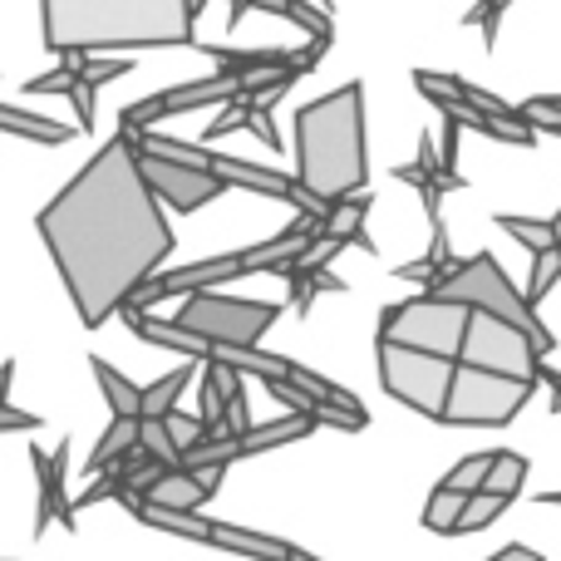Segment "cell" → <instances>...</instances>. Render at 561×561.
<instances>
[{
  "instance_id": "6da1fadb",
  "label": "cell",
  "mask_w": 561,
  "mask_h": 561,
  "mask_svg": "<svg viewBox=\"0 0 561 561\" xmlns=\"http://www.w3.org/2000/svg\"><path fill=\"white\" fill-rule=\"evenodd\" d=\"M49 256L59 266L69 300L84 330H99L108 316H124L158 266L173 256V227L163 217V197L148 187L138 138L118 128L65 193L35 217Z\"/></svg>"
},
{
  "instance_id": "7a4b0ae2",
  "label": "cell",
  "mask_w": 561,
  "mask_h": 561,
  "mask_svg": "<svg viewBox=\"0 0 561 561\" xmlns=\"http://www.w3.org/2000/svg\"><path fill=\"white\" fill-rule=\"evenodd\" d=\"M45 49L59 59L118 49H197L193 0H39Z\"/></svg>"
},
{
  "instance_id": "3957f363",
  "label": "cell",
  "mask_w": 561,
  "mask_h": 561,
  "mask_svg": "<svg viewBox=\"0 0 561 561\" xmlns=\"http://www.w3.org/2000/svg\"><path fill=\"white\" fill-rule=\"evenodd\" d=\"M296 178L316 203L335 207L365 193V84H340L296 108Z\"/></svg>"
},
{
  "instance_id": "277c9868",
  "label": "cell",
  "mask_w": 561,
  "mask_h": 561,
  "mask_svg": "<svg viewBox=\"0 0 561 561\" xmlns=\"http://www.w3.org/2000/svg\"><path fill=\"white\" fill-rule=\"evenodd\" d=\"M434 296L458 300V306H468V310H488V316H497V320H513L517 330H527V335L542 345V355L557 350V335L537 320V306L527 300V290H517L513 280H507V272L497 266L493 252L463 256V262L454 266V276H448L444 286H434Z\"/></svg>"
},
{
  "instance_id": "5b68a950",
  "label": "cell",
  "mask_w": 561,
  "mask_h": 561,
  "mask_svg": "<svg viewBox=\"0 0 561 561\" xmlns=\"http://www.w3.org/2000/svg\"><path fill=\"white\" fill-rule=\"evenodd\" d=\"M468 325H473V310L458 306V300L434 296V290L379 310V340L428 350V355H444V359H463Z\"/></svg>"
},
{
  "instance_id": "8992f818",
  "label": "cell",
  "mask_w": 561,
  "mask_h": 561,
  "mask_svg": "<svg viewBox=\"0 0 561 561\" xmlns=\"http://www.w3.org/2000/svg\"><path fill=\"white\" fill-rule=\"evenodd\" d=\"M454 379H458V359L394 345V340H379V385H385L389 399L409 404L414 414L438 419V424H444L448 394H454Z\"/></svg>"
},
{
  "instance_id": "52a82bcc",
  "label": "cell",
  "mask_w": 561,
  "mask_h": 561,
  "mask_svg": "<svg viewBox=\"0 0 561 561\" xmlns=\"http://www.w3.org/2000/svg\"><path fill=\"white\" fill-rule=\"evenodd\" d=\"M280 310L272 300H237L222 296V290H197V296H183V310H178V325L203 335L213 350H256V340L276 325Z\"/></svg>"
},
{
  "instance_id": "ba28073f",
  "label": "cell",
  "mask_w": 561,
  "mask_h": 561,
  "mask_svg": "<svg viewBox=\"0 0 561 561\" xmlns=\"http://www.w3.org/2000/svg\"><path fill=\"white\" fill-rule=\"evenodd\" d=\"M533 394H537V379H513V375H493V369L458 365L444 424H458V428L513 424V419L533 404Z\"/></svg>"
},
{
  "instance_id": "9c48e42d",
  "label": "cell",
  "mask_w": 561,
  "mask_h": 561,
  "mask_svg": "<svg viewBox=\"0 0 561 561\" xmlns=\"http://www.w3.org/2000/svg\"><path fill=\"white\" fill-rule=\"evenodd\" d=\"M458 365L493 369V375H513V379H537V385H542L547 355L527 330L513 325V320H497V316H488V310H473V325H468L463 359H458Z\"/></svg>"
},
{
  "instance_id": "30bf717a",
  "label": "cell",
  "mask_w": 561,
  "mask_h": 561,
  "mask_svg": "<svg viewBox=\"0 0 561 561\" xmlns=\"http://www.w3.org/2000/svg\"><path fill=\"white\" fill-rule=\"evenodd\" d=\"M138 158H144L148 187H153L173 213H197V207L217 203L222 193H232L237 187L222 168H183V163H168V158H158V153H144V148H138Z\"/></svg>"
},
{
  "instance_id": "8fae6325",
  "label": "cell",
  "mask_w": 561,
  "mask_h": 561,
  "mask_svg": "<svg viewBox=\"0 0 561 561\" xmlns=\"http://www.w3.org/2000/svg\"><path fill=\"white\" fill-rule=\"evenodd\" d=\"M237 276H252L242 262V252H227V256H207V262H193V266H178V272H163L153 276V286L134 300L138 310H148L153 300H168V296H197V290H217L222 280H237Z\"/></svg>"
},
{
  "instance_id": "7c38bea8",
  "label": "cell",
  "mask_w": 561,
  "mask_h": 561,
  "mask_svg": "<svg viewBox=\"0 0 561 561\" xmlns=\"http://www.w3.org/2000/svg\"><path fill=\"white\" fill-rule=\"evenodd\" d=\"M30 463H35V478H39V507H35V537L49 527V517H59V523H75V503L65 497V473H69V438L59 448H49V454H39V448H30Z\"/></svg>"
},
{
  "instance_id": "4fadbf2b",
  "label": "cell",
  "mask_w": 561,
  "mask_h": 561,
  "mask_svg": "<svg viewBox=\"0 0 561 561\" xmlns=\"http://www.w3.org/2000/svg\"><path fill=\"white\" fill-rule=\"evenodd\" d=\"M217 483H222L217 468H207V473H193V468H168V473L148 488L144 503L168 507V513H197L203 503H213L217 497Z\"/></svg>"
},
{
  "instance_id": "5bb4252c",
  "label": "cell",
  "mask_w": 561,
  "mask_h": 561,
  "mask_svg": "<svg viewBox=\"0 0 561 561\" xmlns=\"http://www.w3.org/2000/svg\"><path fill=\"white\" fill-rule=\"evenodd\" d=\"M25 94H65L69 104H75V114H79V134H89L94 128V79L79 69V59H59L49 75H39V79H25Z\"/></svg>"
},
{
  "instance_id": "9a60e30c",
  "label": "cell",
  "mask_w": 561,
  "mask_h": 561,
  "mask_svg": "<svg viewBox=\"0 0 561 561\" xmlns=\"http://www.w3.org/2000/svg\"><path fill=\"white\" fill-rule=\"evenodd\" d=\"M242 99V75H227V69H217V75L197 79V84H173L163 89V104L168 114H193V108H213V104H237Z\"/></svg>"
},
{
  "instance_id": "2e32d148",
  "label": "cell",
  "mask_w": 561,
  "mask_h": 561,
  "mask_svg": "<svg viewBox=\"0 0 561 561\" xmlns=\"http://www.w3.org/2000/svg\"><path fill=\"white\" fill-rule=\"evenodd\" d=\"M365 213H369V193H355V197H345V203H335L325 217V242L375 252V237L365 232Z\"/></svg>"
},
{
  "instance_id": "e0dca14e",
  "label": "cell",
  "mask_w": 561,
  "mask_h": 561,
  "mask_svg": "<svg viewBox=\"0 0 561 561\" xmlns=\"http://www.w3.org/2000/svg\"><path fill=\"white\" fill-rule=\"evenodd\" d=\"M213 547H222V552L256 557V561H290V557H296V547L280 542V537L247 533V527H232V523H213Z\"/></svg>"
},
{
  "instance_id": "ac0fdd59",
  "label": "cell",
  "mask_w": 561,
  "mask_h": 561,
  "mask_svg": "<svg viewBox=\"0 0 561 561\" xmlns=\"http://www.w3.org/2000/svg\"><path fill=\"white\" fill-rule=\"evenodd\" d=\"M138 438H144V419H114V424L104 428V438H99V448L89 454V473H104V468H118L128 454L138 448Z\"/></svg>"
},
{
  "instance_id": "d6986e66",
  "label": "cell",
  "mask_w": 561,
  "mask_h": 561,
  "mask_svg": "<svg viewBox=\"0 0 561 561\" xmlns=\"http://www.w3.org/2000/svg\"><path fill=\"white\" fill-rule=\"evenodd\" d=\"M89 369H94V379H99V389H104L114 419H144V389H138L134 379H124L108 359H89Z\"/></svg>"
},
{
  "instance_id": "ffe728a7",
  "label": "cell",
  "mask_w": 561,
  "mask_h": 561,
  "mask_svg": "<svg viewBox=\"0 0 561 561\" xmlns=\"http://www.w3.org/2000/svg\"><path fill=\"white\" fill-rule=\"evenodd\" d=\"M0 128H5V134H15V138H35V144H69V138H75V128H69V124L25 114L20 104H0Z\"/></svg>"
},
{
  "instance_id": "44dd1931",
  "label": "cell",
  "mask_w": 561,
  "mask_h": 561,
  "mask_svg": "<svg viewBox=\"0 0 561 561\" xmlns=\"http://www.w3.org/2000/svg\"><path fill=\"white\" fill-rule=\"evenodd\" d=\"M497 227H503L513 242H523L527 252H557L561 247V237H557V222H542V217H517V213H497L493 217Z\"/></svg>"
},
{
  "instance_id": "7402d4cb",
  "label": "cell",
  "mask_w": 561,
  "mask_h": 561,
  "mask_svg": "<svg viewBox=\"0 0 561 561\" xmlns=\"http://www.w3.org/2000/svg\"><path fill=\"white\" fill-rule=\"evenodd\" d=\"M187 385H193V365H183V369H173V375L153 379V385L144 389V419H168V414H178V399H183Z\"/></svg>"
},
{
  "instance_id": "603a6c76",
  "label": "cell",
  "mask_w": 561,
  "mask_h": 561,
  "mask_svg": "<svg viewBox=\"0 0 561 561\" xmlns=\"http://www.w3.org/2000/svg\"><path fill=\"white\" fill-rule=\"evenodd\" d=\"M310 428H316L310 414H286V419H276V424H256L252 434H247V454H266V448H276V444H296Z\"/></svg>"
},
{
  "instance_id": "cb8c5ba5",
  "label": "cell",
  "mask_w": 561,
  "mask_h": 561,
  "mask_svg": "<svg viewBox=\"0 0 561 561\" xmlns=\"http://www.w3.org/2000/svg\"><path fill=\"white\" fill-rule=\"evenodd\" d=\"M463 507H468V497H463V493L434 488V497H428V507H424V527H428V533H438V537H458Z\"/></svg>"
},
{
  "instance_id": "d4e9b609",
  "label": "cell",
  "mask_w": 561,
  "mask_h": 561,
  "mask_svg": "<svg viewBox=\"0 0 561 561\" xmlns=\"http://www.w3.org/2000/svg\"><path fill=\"white\" fill-rule=\"evenodd\" d=\"M493 458H497V454H468L463 463H454V468H448V473H444V483H438V488H448V493H463V497L483 493L488 473H493Z\"/></svg>"
},
{
  "instance_id": "484cf974",
  "label": "cell",
  "mask_w": 561,
  "mask_h": 561,
  "mask_svg": "<svg viewBox=\"0 0 561 561\" xmlns=\"http://www.w3.org/2000/svg\"><path fill=\"white\" fill-rule=\"evenodd\" d=\"M523 483H527V458H523V454H513V448H497V458H493V473H488L483 493L517 497V493H523Z\"/></svg>"
},
{
  "instance_id": "4316f807",
  "label": "cell",
  "mask_w": 561,
  "mask_h": 561,
  "mask_svg": "<svg viewBox=\"0 0 561 561\" xmlns=\"http://www.w3.org/2000/svg\"><path fill=\"white\" fill-rule=\"evenodd\" d=\"M507 503H513V497H503V493H473V497H468V507H463V523H458V537L493 527L497 517L507 513Z\"/></svg>"
},
{
  "instance_id": "83f0119b",
  "label": "cell",
  "mask_w": 561,
  "mask_h": 561,
  "mask_svg": "<svg viewBox=\"0 0 561 561\" xmlns=\"http://www.w3.org/2000/svg\"><path fill=\"white\" fill-rule=\"evenodd\" d=\"M513 5V0H473V5L463 10V25H478L483 30V45L497 49V35H503V10Z\"/></svg>"
},
{
  "instance_id": "f1b7e54d",
  "label": "cell",
  "mask_w": 561,
  "mask_h": 561,
  "mask_svg": "<svg viewBox=\"0 0 561 561\" xmlns=\"http://www.w3.org/2000/svg\"><path fill=\"white\" fill-rule=\"evenodd\" d=\"M557 280H561V247H557V252H537L533 256V280H527V300H533V306H542V300L552 296Z\"/></svg>"
},
{
  "instance_id": "f546056e",
  "label": "cell",
  "mask_w": 561,
  "mask_h": 561,
  "mask_svg": "<svg viewBox=\"0 0 561 561\" xmlns=\"http://www.w3.org/2000/svg\"><path fill=\"white\" fill-rule=\"evenodd\" d=\"M144 454H153L158 463H168V468H183V454H178V444H173V434H168V419H144Z\"/></svg>"
},
{
  "instance_id": "4dcf8cb0",
  "label": "cell",
  "mask_w": 561,
  "mask_h": 561,
  "mask_svg": "<svg viewBox=\"0 0 561 561\" xmlns=\"http://www.w3.org/2000/svg\"><path fill=\"white\" fill-rule=\"evenodd\" d=\"M79 69H84V75L94 79V89H99V84H114V79L134 75V59H118V55H79Z\"/></svg>"
},
{
  "instance_id": "1f68e13d",
  "label": "cell",
  "mask_w": 561,
  "mask_h": 561,
  "mask_svg": "<svg viewBox=\"0 0 561 561\" xmlns=\"http://www.w3.org/2000/svg\"><path fill=\"white\" fill-rule=\"evenodd\" d=\"M310 419H316V424H330V428H345V434H355V428H365V424H369L365 409H350V404H320V399H316V409H310Z\"/></svg>"
},
{
  "instance_id": "d6a6232c",
  "label": "cell",
  "mask_w": 561,
  "mask_h": 561,
  "mask_svg": "<svg viewBox=\"0 0 561 561\" xmlns=\"http://www.w3.org/2000/svg\"><path fill=\"white\" fill-rule=\"evenodd\" d=\"M458 134H463V124L444 118V138H438V168H444L448 187H463V173H458Z\"/></svg>"
},
{
  "instance_id": "836d02e7",
  "label": "cell",
  "mask_w": 561,
  "mask_h": 561,
  "mask_svg": "<svg viewBox=\"0 0 561 561\" xmlns=\"http://www.w3.org/2000/svg\"><path fill=\"white\" fill-rule=\"evenodd\" d=\"M252 134L262 138L266 148H276L280 153V134H276V118H272V104H256L252 99Z\"/></svg>"
},
{
  "instance_id": "e575fe53",
  "label": "cell",
  "mask_w": 561,
  "mask_h": 561,
  "mask_svg": "<svg viewBox=\"0 0 561 561\" xmlns=\"http://www.w3.org/2000/svg\"><path fill=\"white\" fill-rule=\"evenodd\" d=\"M0 428H5V434H25V428H39V419L20 414L15 404H0Z\"/></svg>"
},
{
  "instance_id": "d590c367",
  "label": "cell",
  "mask_w": 561,
  "mask_h": 561,
  "mask_svg": "<svg viewBox=\"0 0 561 561\" xmlns=\"http://www.w3.org/2000/svg\"><path fill=\"white\" fill-rule=\"evenodd\" d=\"M488 561H542V552H533V547H503V552H493Z\"/></svg>"
},
{
  "instance_id": "8d00e7d4",
  "label": "cell",
  "mask_w": 561,
  "mask_h": 561,
  "mask_svg": "<svg viewBox=\"0 0 561 561\" xmlns=\"http://www.w3.org/2000/svg\"><path fill=\"white\" fill-rule=\"evenodd\" d=\"M542 385H547V389H552V414H561V375H557V369H552V365H547V369H542Z\"/></svg>"
},
{
  "instance_id": "74e56055",
  "label": "cell",
  "mask_w": 561,
  "mask_h": 561,
  "mask_svg": "<svg viewBox=\"0 0 561 561\" xmlns=\"http://www.w3.org/2000/svg\"><path fill=\"white\" fill-rule=\"evenodd\" d=\"M537 99H542L547 108H557V114H561V94H537Z\"/></svg>"
},
{
  "instance_id": "f35d334b",
  "label": "cell",
  "mask_w": 561,
  "mask_h": 561,
  "mask_svg": "<svg viewBox=\"0 0 561 561\" xmlns=\"http://www.w3.org/2000/svg\"><path fill=\"white\" fill-rule=\"evenodd\" d=\"M537 503H542V507H552V503H557V507H561V493H542Z\"/></svg>"
},
{
  "instance_id": "ab89813d",
  "label": "cell",
  "mask_w": 561,
  "mask_h": 561,
  "mask_svg": "<svg viewBox=\"0 0 561 561\" xmlns=\"http://www.w3.org/2000/svg\"><path fill=\"white\" fill-rule=\"evenodd\" d=\"M203 5H207V0H193V10H197V15H203Z\"/></svg>"
},
{
  "instance_id": "60d3db41",
  "label": "cell",
  "mask_w": 561,
  "mask_h": 561,
  "mask_svg": "<svg viewBox=\"0 0 561 561\" xmlns=\"http://www.w3.org/2000/svg\"><path fill=\"white\" fill-rule=\"evenodd\" d=\"M552 222H557V237H561V213H557V217H552Z\"/></svg>"
},
{
  "instance_id": "b9f144b4",
  "label": "cell",
  "mask_w": 561,
  "mask_h": 561,
  "mask_svg": "<svg viewBox=\"0 0 561 561\" xmlns=\"http://www.w3.org/2000/svg\"><path fill=\"white\" fill-rule=\"evenodd\" d=\"M320 10H330V0H320Z\"/></svg>"
}]
</instances>
